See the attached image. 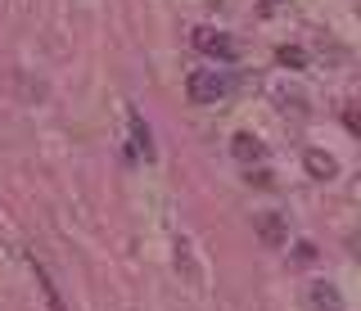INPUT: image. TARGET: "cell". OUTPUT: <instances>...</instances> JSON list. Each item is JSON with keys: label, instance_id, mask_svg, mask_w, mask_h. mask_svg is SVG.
Instances as JSON below:
<instances>
[{"label": "cell", "instance_id": "obj_1", "mask_svg": "<svg viewBox=\"0 0 361 311\" xmlns=\"http://www.w3.org/2000/svg\"><path fill=\"white\" fill-rule=\"evenodd\" d=\"M226 91H231V82L217 77L212 68H195L185 77V95L195 99V104H217V99H226Z\"/></svg>", "mask_w": 361, "mask_h": 311}, {"label": "cell", "instance_id": "obj_2", "mask_svg": "<svg viewBox=\"0 0 361 311\" xmlns=\"http://www.w3.org/2000/svg\"><path fill=\"white\" fill-rule=\"evenodd\" d=\"M190 41H195V50L208 54V59H235V54H240V46H235L226 32H217V27H195Z\"/></svg>", "mask_w": 361, "mask_h": 311}, {"label": "cell", "instance_id": "obj_3", "mask_svg": "<svg viewBox=\"0 0 361 311\" xmlns=\"http://www.w3.org/2000/svg\"><path fill=\"white\" fill-rule=\"evenodd\" d=\"M253 235L267 248H280V243H289V221L280 212H271V208H262V212H253Z\"/></svg>", "mask_w": 361, "mask_h": 311}, {"label": "cell", "instance_id": "obj_4", "mask_svg": "<svg viewBox=\"0 0 361 311\" xmlns=\"http://www.w3.org/2000/svg\"><path fill=\"white\" fill-rule=\"evenodd\" d=\"M302 167H307L312 181H334V176H338V163L325 149H307V153H302Z\"/></svg>", "mask_w": 361, "mask_h": 311}, {"label": "cell", "instance_id": "obj_5", "mask_svg": "<svg viewBox=\"0 0 361 311\" xmlns=\"http://www.w3.org/2000/svg\"><path fill=\"white\" fill-rule=\"evenodd\" d=\"M307 298H312L316 311H343V298H338V288H334L330 280H312Z\"/></svg>", "mask_w": 361, "mask_h": 311}, {"label": "cell", "instance_id": "obj_6", "mask_svg": "<svg viewBox=\"0 0 361 311\" xmlns=\"http://www.w3.org/2000/svg\"><path fill=\"white\" fill-rule=\"evenodd\" d=\"M32 275H37V284H41V293H45V303H50V311H68L63 298H59V288H54V280H50V271H45L41 262H32Z\"/></svg>", "mask_w": 361, "mask_h": 311}, {"label": "cell", "instance_id": "obj_7", "mask_svg": "<svg viewBox=\"0 0 361 311\" xmlns=\"http://www.w3.org/2000/svg\"><path fill=\"white\" fill-rule=\"evenodd\" d=\"M231 153H235L240 163H257V158H262V144H257L253 136H248V131H240V136L231 140Z\"/></svg>", "mask_w": 361, "mask_h": 311}, {"label": "cell", "instance_id": "obj_8", "mask_svg": "<svg viewBox=\"0 0 361 311\" xmlns=\"http://www.w3.org/2000/svg\"><path fill=\"white\" fill-rule=\"evenodd\" d=\"M127 118H131V136H135V144H140V153H145V158H154V140H149V127H145V118L135 113V108H127Z\"/></svg>", "mask_w": 361, "mask_h": 311}, {"label": "cell", "instance_id": "obj_9", "mask_svg": "<svg viewBox=\"0 0 361 311\" xmlns=\"http://www.w3.org/2000/svg\"><path fill=\"white\" fill-rule=\"evenodd\" d=\"M276 63H280V68H293V72H298V68H307V50H302V46H280V50H276Z\"/></svg>", "mask_w": 361, "mask_h": 311}]
</instances>
